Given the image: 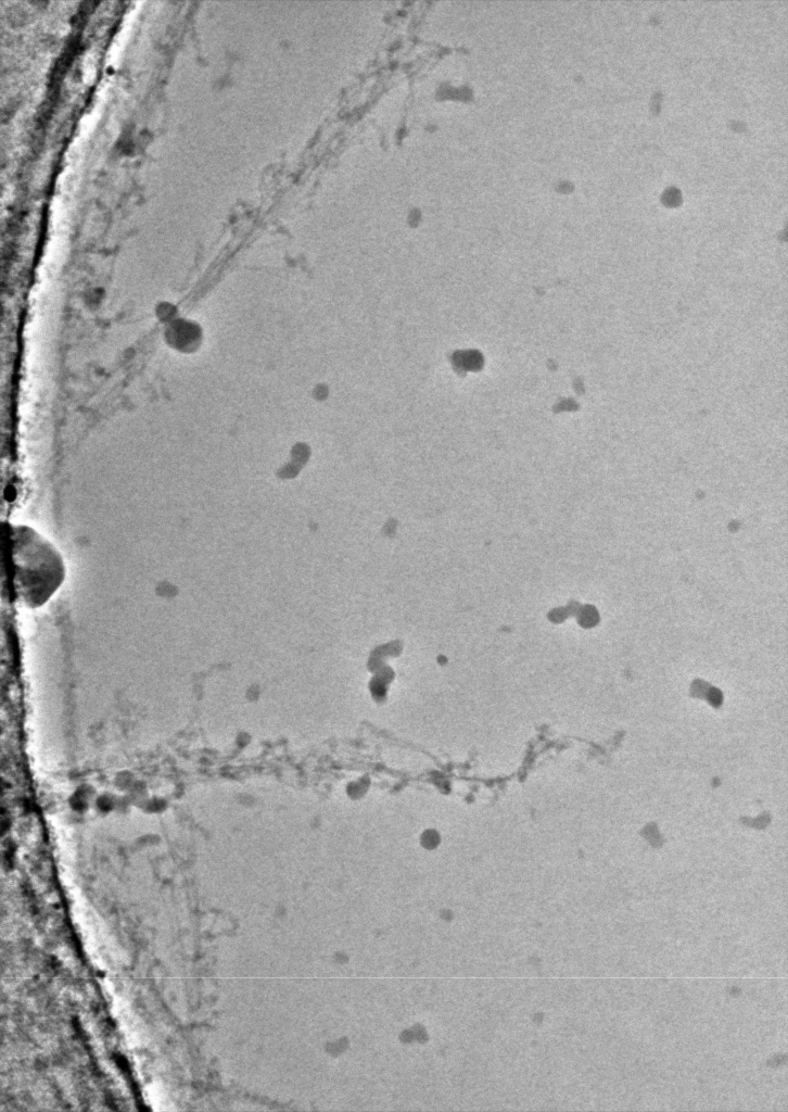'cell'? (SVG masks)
Instances as JSON below:
<instances>
[{
    "instance_id": "1",
    "label": "cell",
    "mask_w": 788,
    "mask_h": 1112,
    "mask_svg": "<svg viewBox=\"0 0 788 1112\" xmlns=\"http://www.w3.org/2000/svg\"><path fill=\"white\" fill-rule=\"evenodd\" d=\"M4 583L14 602L40 608L62 586L66 566L58 547L24 523L1 522Z\"/></svg>"
}]
</instances>
